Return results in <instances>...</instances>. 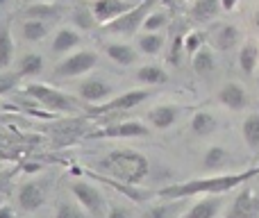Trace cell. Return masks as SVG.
Masks as SVG:
<instances>
[{
    "mask_svg": "<svg viewBox=\"0 0 259 218\" xmlns=\"http://www.w3.org/2000/svg\"><path fill=\"white\" fill-rule=\"evenodd\" d=\"M259 166L243 173H219V175H205V178L187 180V182H175L168 187H161L157 191V198L161 200H182V198H196V196H225L228 191L241 187L243 182L257 178Z\"/></svg>",
    "mask_w": 259,
    "mask_h": 218,
    "instance_id": "6da1fadb",
    "label": "cell"
},
{
    "mask_svg": "<svg viewBox=\"0 0 259 218\" xmlns=\"http://www.w3.org/2000/svg\"><path fill=\"white\" fill-rule=\"evenodd\" d=\"M103 170L114 180H121L127 184H141L150 173V161L146 155L137 150H112L100 161Z\"/></svg>",
    "mask_w": 259,
    "mask_h": 218,
    "instance_id": "7a4b0ae2",
    "label": "cell"
},
{
    "mask_svg": "<svg viewBox=\"0 0 259 218\" xmlns=\"http://www.w3.org/2000/svg\"><path fill=\"white\" fill-rule=\"evenodd\" d=\"M96 66H98V53L96 50H89V48L73 50L62 62L55 64V75L64 77V80H68V77H82L89 71H94Z\"/></svg>",
    "mask_w": 259,
    "mask_h": 218,
    "instance_id": "3957f363",
    "label": "cell"
},
{
    "mask_svg": "<svg viewBox=\"0 0 259 218\" xmlns=\"http://www.w3.org/2000/svg\"><path fill=\"white\" fill-rule=\"evenodd\" d=\"M155 3L157 0H143L141 5H134L130 12H125L123 16H118L116 21H112L109 25H105V30L112 32V34H121V36L137 34V32L143 27V23H146L148 14L155 9Z\"/></svg>",
    "mask_w": 259,
    "mask_h": 218,
    "instance_id": "277c9868",
    "label": "cell"
},
{
    "mask_svg": "<svg viewBox=\"0 0 259 218\" xmlns=\"http://www.w3.org/2000/svg\"><path fill=\"white\" fill-rule=\"evenodd\" d=\"M25 91L30 98H34L36 103L44 105V107L50 111H73L75 109V100L68 98L66 94H62V91L55 89V86L41 84V82H32V84H27Z\"/></svg>",
    "mask_w": 259,
    "mask_h": 218,
    "instance_id": "5b68a950",
    "label": "cell"
},
{
    "mask_svg": "<svg viewBox=\"0 0 259 218\" xmlns=\"http://www.w3.org/2000/svg\"><path fill=\"white\" fill-rule=\"evenodd\" d=\"M71 193L73 200H77L82 205V209L87 211L91 218H103L105 214V196L98 187H94L91 182H84V180H77V182L71 184Z\"/></svg>",
    "mask_w": 259,
    "mask_h": 218,
    "instance_id": "8992f818",
    "label": "cell"
},
{
    "mask_svg": "<svg viewBox=\"0 0 259 218\" xmlns=\"http://www.w3.org/2000/svg\"><path fill=\"white\" fill-rule=\"evenodd\" d=\"M150 137V127L141 120H123V123L105 125V127L96 129L89 134V139H141Z\"/></svg>",
    "mask_w": 259,
    "mask_h": 218,
    "instance_id": "52a82bcc",
    "label": "cell"
},
{
    "mask_svg": "<svg viewBox=\"0 0 259 218\" xmlns=\"http://www.w3.org/2000/svg\"><path fill=\"white\" fill-rule=\"evenodd\" d=\"M152 96V91L148 89H132V91H125V94L116 96V98H109L107 103H103L96 114H112V111H130L134 107H139L141 103H146L148 98Z\"/></svg>",
    "mask_w": 259,
    "mask_h": 218,
    "instance_id": "ba28073f",
    "label": "cell"
},
{
    "mask_svg": "<svg viewBox=\"0 0 259 218\" xmlns=\"http://www.w3.org/2000/svg\"><path fill=\"white\" fill-rule=\"evenodd\" d=\"M225 218H259V196L250 187H243L232 200Z\"/></svg>",
    "mask_w": 259,
    "mask_h": 218,
    "instance_id": "9c48e42d",
    "label": "cell"
},
{
    "mask_svg": "<svg viewBox=\"0 0 259 218\" xmlns=\"http://www.w3.org/2000/svg\"><path fill=\"white\" fill-rule=\"evenodd\" d=\"M89 178L94 180H100V182H105L107 187H112L116 193H121V196H125L127 200L137 202V205H141V202H148L152 196H157V191H146V189H141V184H127V182H121V180H114V178H105V175L100 173H87Z\"/></svg>",
    "mask_w": 259,
    "mask_h": 218,
    "instance_id": "30bf717a",
    "label": "cell"
},
{
    "mask_svg": "<svg viewBox=\"0 0 259 218\" xmlns=\"http://www.w3.org/2000/svg\"><path fill=\"white\" fill-rule=\"evenodd\" d=\"M89 7H91V12H94L96 23L109 25V23L116 21L118 16H123L125 12H130L134 5L127 3V0H94Z\"/></svg>",
    "mask_w": 259,
    "mask_h": 218,
    "instance_id": "8fae6325",
    "label": "cell"
},
{
    "mask_svg": "<svg viewBox=\"0 0 259 218\" xmlns=\"http://www.w3.org/2000/svg\"><path fill=\"white\" fill-rule=\"evenodd\" d=\"M46 189L41 187L39 182H25L18 187L16 191V205L21 211H27V214H32V211L41 209V207L46 205Z\"/></svg>",
    "mask_w": 259,
    "mask_h": 218,
    "instance_id": "7c38bea8",
    "label": "cell"
},
{
    "mask_svg": "<svg viewBox=\"0 0 259 218\" xmlns=\"http://www.w3.org/2000/svg\"><path fill=\"white\" fill-rule=\"evenodd\" d=\"M216 98L230 111H243L248 107V91H246V86L239 84V82H225L219 89Z\"/></svg>",
    "mask_w": 259,
    "mask_h": 218,
    "instance_id": "4fadbf2b",
    "label": "cell"
},
{
    "mask_svg": "<svg viewBox=\"0 0 259 218\" xmlns=\"http://www.w3.org/2000/svg\"><path fill=\"white\" fill-rule=\"evenodd\" d=\"M77 96L89 105H103V103H107L109 96H112V86L105 80H100V77H87V80L80 82V86H77Z\"/></svg>",
    "mask_w": 259,
    "mask_h": 218,
    "instance_id": "5bb4252c",
    "label": "cell"
},
{
    "mask_svg": "<svg viewBox=\"0 0 259 218\" xmlns=\"http://www.w3.org/2000/svg\"><path fill=\"white\" fill-rule=\"evenodd\" d=\"M211 43H214L216 50L228 53V50L237 48L241 43V30L234 23H219L211 32Z\"/></svg>",
    "mask_w": 259,
    "mask_h": 218,
    "instance_id": "9a60e30c",
    "label": "cell"
},
{
    "mask_svg": "<svg viewBox=\"0 0 259 218\" xmlns=\"http://www.w3.org/2000/svg\"><path fill=\"white\" fill-rule=\"evenodd\" d=\"M223 209V196H202V200L189 205L180 218H219Z\"/></svg>",
    "mask_w": 259,
    "mask_h": 218,
    "instance_id": "2e32d148",
    "label": "cell"
},
{
    "mask_svg": "<svg viewBox=\"0 0 259 218\" xmlns=\"http://www.w3.org/2000/svg\"><path fill=\"white\" fill-rule=\"evenodd\" d=\"M237 64L241 68L243 75H257V68H259V41L257 39H246L239 48L237 55Z\"/></svg>",
    "mask_w": 259,
    "mask_h": 218,
    "instance_id": "e0dca14e",
    "label": "cell"
},
{
    "mask_svg": "<svg viewBox=\"0 0 259 218\" xmlns=\"http://www.w3.org/2000/svg\"><path fill=\"white\" fill-rule=\"evenodd\" d=\"M180 114H182V107L164 103V105H157V107L150 109V114H148V123L157 129H168L178 123Z\"/></svg>",
    "mask_w": 259,
    "mask_h": 218,
    "instance_id": "ac0fdd59",
    "label": "cell"
},
{
    "mask_svg": "<svg viewBox=\"0 0 259 218\" xmlns=\"http://www.w3.org/2000/svg\"><path fill=\"white\" fill-rule=\"evenodd\" d=\"M64 14L62 5L57 0H39V3H30L25 7V18H36V21H59Z\"/></svg>",
    "mask_w": 259,
    "mask_h": 218,
    "instance_id": "d6986e66",
    "label": "cell"
},
{
    "mask_svg": "<svg viewBox=\"0 0 259 218\" xmlns=\"http://www.w3.org/2000/svg\"><path fill=\"white\" fill-rule=\"evenodd\" d=\"M187 200L189 198H182V200H164V202H157V205H150L148 209H143L141 218H180L189 209Z\"/></svg>",
    "mask_w": 259,
    "mask_h": 218,
    "instance_id": "ffe728a7",
    "label": "cell"
},
{
    "mask_svg": "<svg viewBox=\"0 0 259 218\" xmlns=\"http://www.w3.org/2000/svg\"><path fill=\"white\" fill-rule=\"evenodd\" d=\"M232 155H230L228 148L223 146H209L202 155V168H205L207 175H219L225 166L230 164Z\"/></svg>",
    "mask_w": 259,
    "mask_h": 218,
    "instance_id": "44dd1931",
    "label": "cell"
},
{
    "mask_svg": "<svg viewBox=\"0 0 259 218\" xmlns=\"http://www.w3.org/2000/svg\"><path fill=\"white\" fill-rule=\"evenodd\" d=\"M82 43V36L75 27H59L57 32L53 34V43H50V50L55 55H62V53H73L77 46Z\"/></svg>",
    "mask_w": 259,
    "mask_h": 218,
    "instance_id": "7402d4cb",
    "label": "cell"
},
{
    "mask_svg": "<svg viewBox=\"0 0 259 218\" xmlns=\"http://www.w3.org/2000/svg\"><path fill=\"white\" fill-rule=\"evenodd\" d=\"M14 53H16V46L12 36V23L3 21L0 23V71H7L12 66Z\"/></svg>",
    "mask_w": 259,
    "mask_h": 218,
    "instance_id": "603a6c76",
    "label": "cell"
},
{
    "mask_svg": "<svg viewBox=\"0 0 259 218\" xmlns=\"http://www.w3.org/2000/svg\"><path fill=\"white\" fill-rule=\"evenodd\" d=\"M105 55H107L114 64H118V66H132V64L139 59L137 50H134L130 43H123V41L107 43L105 46Z\"/></svg>",
    "mask_w": 259,
    "mask_h": 218,
    "instance_id": "cb8c5ba5",
    "label": "cell"
},
{
    "mask_svg": "<svg viewBox=\"0 0 259 218\" xmlns=\"http://www.w3.org/2000/svg\"><path fill=\"white\" fill-rule=\"evenodd\" d=\"M189 127H191V132L196 134V137H209V134H214L216 129H219V118H216L211 111H196V114L191 116Z\"/></svg>",
    "mask_w": 259,
    "mask_h": 218,
    "instance_id": "d4e9b609",
    "label": "cell"
},
{
    "mask_svg": "<svg viewBox=\"0 0 259 218\" xmlns=\"http://www.w3.org/2000/svg\"><path fill=\"white\" fill-rule=\"evenodd\" d=\"M223 9L221 0H193L191 5V18L198 23H209L219 16V12Z\"/></svg>",
    "mask_w": 259,
    "mask_h": 218,
    "instance_id": "484cf974",
    "label": "cell"
},
{
    "mask_svg": "<svg viewBox=\"0 0 259 218\" xmlns=\"http://www.w3.org/2000/svg\"><path fill=\"white\" fill-rule=\"evenodd\" d=\"M241 137L243 143L252 155H259V114H248L241 123Z\"/></svg>",
    "mask_w": 259,
    "mask_h": 218,
    "instance_id": "4316f807",
    "label": "cell"
},
{
    "mask_svg": "<svg viewBox=\"0 0 259 218\" xmlns=\"http://www.w3.org/2000/svg\"><path fill=\"white\" fill-rule=\"evenodd\" d=\"M191 66H193V73L200 77H207L216 71V57H214V50L211 48H200L196 55L191 57Z\"/></svg>",
    "mask_w": 259,
    "mask_h": 218,
    "instance_id": "83f0119b",
    "label": "cell"
},
{
    "mask_svg": "<svg viewBox=\"0 0 259 218\" xmlns=\"http://www.w3.org/2000/svg\"><path fill=\"white\" fill-rule=\"evenodd\" d=\"M134 77H137V82H141V84H146V86H157V84L168 82V73L161 66H157V64H146V66H141Z\"/></svg>",
    "mask_w": 259,
    "mask_h": 218,
    "instance_id": "f1b7e54d",
    "label": "cell"
},
{
    "mask_svg": "<svg viewBox=\"0 0 259 218\" xmlns=\"http://www.w3.org/2000/svg\"><path fill=\"white\" fill-rule=\"evenodd\" d=\"M50 27L46 21H36V18H27V21H23L21 25V36L25 41H30V43H39V41H44L46 36H48Z\"/></svg>",
    "mask_w": 259,
    "mask_h": 218,
    "instance_id": "f546056e",
    "label": "cell"
},
{
    "mask_svg": "<svg viewBox=\"0 0 259 218\" xmlns=\"http://www.w3.org/2000/svg\"><path fill=\"white\" fill-rule=\"evenodd\" d=\"M166 39L161 32H141V34L137 36V48L141 50L143 55H157L161 53V48H164Z\"/></svg>",
    "mask_w": 259,
    "mask_h": 218,
    "instance_id": "4dcf8cb0",
    "label": "cell"
},
{
    "mask_svg": "<svg viewBox=\"0 0 259 218\" xmlns=\"http://www.w3.org/2000/svg\"><path fill=\"white\" fill-rule=\"evenodd\" d=\"M44 73V57L39 53H25L18 59V75L21 77H34Z\"/></svg>",
    "mask_w": 259,
    "mask_h": 218,
    "instance_id": "1f68e13d",
    "label": "cell"
},
{
    "mask_svg": "<svg viewBox=\"0 0 259 218\" xmlns=\"http://www.w3.org/2000/svg\"><path fill=\"white\" fill-rule=\"evenodd\" d=\"M168 23H170L168 9H152V12L148 14V18H146L141 30L143 32H161L168 27Z\"/></svg>",
    "mask_w": 259,
    "mask_h": 218,
    "instance_id": "d6a6232c",
    "label": "cell"
},
{
    "mask_svg": "<svg viewBox=\"0 0 259 218\" xmlns=\"http://www.w3.org/2000/svg\"><path fill=\"white\" fill-rule=\"evenodd\" d=\"M200 48H205V34L202 32H198V30H191V32H187L184 34V41H182V50L187 55H196Z\"/></svg>",
    "mask_w": 259,
    "mask_h": 218,
    "instance_id": "836d02e7",
    "label": "cell"
},
{
    "mask_svg": "<svg viewBox=\"0 0 259 218\" xmlns=\"http://www.w3.org/2000/svg\"><path fill=\"white\" fill-rule=\"evenodd\" d=\"M84 209H82L80 202H59L57 209H55V218H87Z\"/></svg>",
    "mask_w": 259,
    "mask_h": 218,
    "instance_id": "e575fe53",
    "label": "cell"
},
{
    "mask_svg": "<svg viewBox=\"0 0 259 218\" xmlns=\"http://www.w3.org/2000/svg\"><path fill=\"white\" fill-rule=\"evenodd\" d=\"M71 16H73V23H75L80 30H91L94 27V23H96V18H94V12H91V7L87 9L84 5H80V7H75L71 12Z\"/></svg>",
    "mask_w": 259,
    "mask_h": 218,
    "instance_id": "d590c367",
    "label": "cell"
},
{
    "mask_svg": "<svg viewBox=\"0 0 259 218\" xmlns=\"http://www.w3.org/2000/svg\"><path fill=\"white\" fill-rule=\"evenodd\" d=\"M18 73L14 75V73H5V71H0V96L3 94H7V91H12L14 86L18 84Z\"/></svg>",
    "mask_w": 259,
    "mask_h": 218,
    "instance_id": "8d00e7d4",
    "label": "cell"
},
{
    "mask_svg": "<svg viewBox=\"0 0 259 218\" xmlns=\"http://www.w3.org/2000/svg\"><path fill=\"white\" fill-rule=\"evenodd\" d=\"M105 218H130V211L123 209L121 205H112L107 209V216H105Z\"/></svg>",
    "mask_w": 259,
    "mask_h": 218,
    "instance_id": "74e56055",
    "label": "cell"
},
{
    "mask_svg": "<svg viewBox=\"0 0 259 218\" xmlns=\"http://www.w3.org/2000/svg\"><path fill=\"white\" fill-rule=\"evenodd\" d=\"M0 218H14V209L9 205H0Z\"/></svg>",
    "mask_w": 259,
    "mask_h": 218,
    "instance_id": "f35d334b",
    "label": "cell"
},
{
    "mask_svg": "<svg viewBox=\"0 0 259 218\" xmlns=\"http://www.w3.org/2000/svg\"><path fill=\"white\" fill-rule=\"evenodd\" d=\"M239 0H221V5H223V12H232L234 7H237Z\"/></svg>",
    "mask_w": 259,
    "mask_h": 218,
    "instance_id": "ab89813d",
    "label": "cell"
},
{
    "mask_svg": "<svg viewBox=\"0 0 259 218\" xmlns=\"http://www.w3.org/2000/svg\"><path fill=\"white\" fill-rule=\"evenodd\" d=\"M127 3H132V5H141L143 0H127Z\"/></svg>",
    "mask_w": 259,
    "mask_h": 218,
    "instance_id": "60d3db41",
    "label": "cell"
},
{
    "mask_svg": "<svg viewBox=\"0 0 259 218\" xmlns=\"http://www.w3.org/2000/svg\"><path fill=\"white\" fill-rule=\"evenodd\" d=\"M5 5H9V0H0V7H5Z\"/></svg>",
    "mask_w": 259,
    "mask_h": 218,
    "instance_id": "b9f144b4",
    "label": "cell"
},
{
    "mask_svg": "<svg viewBox=\"0 0 259 218\" xmlns=\"http://www.w3.org/2000/svg\"><path fill=\"white\" fill-rule=\"evenodd\" d=\"M257 86H259V68H257Z\"/></svg>",
    "mask_w": 259,
    "mask_h": 218,
    "instance_id": "7bdbcfd3",
    "label": "cell"
},
{
    "mask_svg": "<svg viewBox=\"0 0 259 218\" xmlns=\"http://www.w3.org/2000/svg\"><path fill=\"white\" fill-rule=\"evenodd\" d=\"M25 3H39V0H25Z\"/></svg>",
    "mask_w": 259,
    "mask_h": 218,
    "instance_id": "ee69618b",
    "label": "cell"
},
{
    "mask_svg": "<svg viewBox=\"0 0 259 218\" xmlns=\"http://www.w3.org/2000/svg\"><path fill=\"white\" fill-rule=\"evenodd\" d=\"M3 200H5V198H3V196H0V205H3Z\"/></svg>",
    "mask_w": 259,
    "mask_h": 218,
    "instance_id": "f6af8a7d",
    "label": "cell"
},
{
    "mask_svg": "<svg viewBox=\"0 0 259 218\" xmlns=\"http://www.w3.org/2000/svg\"><path fill=\"white\" fill-rule=\"evenodd\" d=\"M189 3H193V0H189Z\"/></svg>",
    "mask_w": 259,
    "mask_h": 218,
    "instance_id": "bcb514c9",
    "label": "cell"
}]
</instances>
